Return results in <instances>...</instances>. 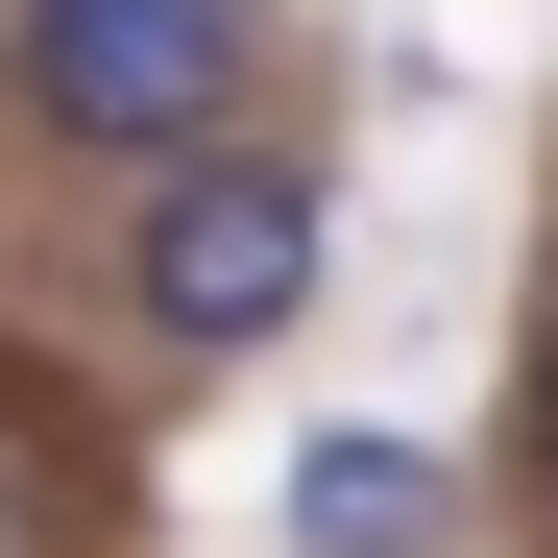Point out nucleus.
Listing matches in <instances>:
<instances>
[{
	"mask_svg": "<svg viewBox=\"0 0 558 558\" xmlns=\"http://www.w3.org/2000/svg\"><path fill=\"white\" fill-rule=\"evenodd\" d=\"M316 292H340V170H316V146L122 170V219H98V340L170 364V389H219V364L316 340Z\"/></svg>",
	"mask_w": 558,
	"mask_h": 558,
	"instance_id": "1",
	"label": "nucleus"
},
{
	"mask_svg": "<svg viewBox=\"0 0 558 558\" xmlns=\"http://www.w3.org/2000/svg\"><path fill=\"white\" fill-rule=\"evenodd\" d=\"M292 98V25L267 0H0V122L49 170H195V146H267Z\"/></svg>",
	"mask_w": 558,
	"mask_h": 558,
	"instance_id": "2",
	"label": "nucleus"
},
{
	"mask_svg": "<svg viewBox=\"0 0 558 558\" xmlns=\"http://www.w3.org/2000/svg\"><path fill=\"white\" fill-rule=\"evenodd\" d=\"M292 558H461V461L437 437H316L292 461Z\"/></svg>",
	"mask_w": 558,
	"mask_h": 558,
	"instance_id": "3",
	"label": "nucleus"
},
{
	"mask_svg": "<svg viewBox=\"0 0 558 558\" xmlns=\"http://www.w3.org/2000/svg\"><path fill=\"white\" fill-rule=\"evenodd\" d=\"M122 534H146V486L25 389V364H0V558H122Z\"/></svg>",
	"mask_w": 558,
	"mask_h": 558,
	"instance_id": "4",
	"label": "nucleus"
},
{
	"mask_svg": "<svg viewBox=\"0 0 558 558\" xmlns=\"http://www.w3.org/2000/svg\"><path fill=\"white\" fill-rule=\"evenodd\" d=\"M510 534L558 558V267H534V364H510Z\"/></svg>",
	"mask_w": 558,
	"mask_h": 558,
	"instance_id": "5",
	"label": "nucleus"
}]
</instances>
